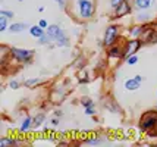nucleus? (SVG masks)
<instances>
[{"mask_svg": "<svg viewBox=\"0 0 157 147\" xmlns=\"http://www.w3.org/2000/svg\"><path fill=\"white\" fill-rule=\"evenodd\" d=\"M74 12L82 21H90L96 15V3L93 0H74Z\"/></svg>", "mask_w": 157, "mask_h": 147, "instance_id": "f257e3e1", "label": "nucleus"}, {"mask_svg": "<svg viewBox=\"0 0 157 147\" xmlns=\"http://www.w3.org/2000/svg\"><path fill=\"white\" fill-rule=\"evenodd\" d=\"M138 130L144 134H157V110H147L138 119Z\"/></svg>", "mask_w": 157, "mask_h": 147, "instance_id": "f03ea898", "label": "nucleus"}, {"mask_svg": "<svg viewBox=\"0 0 157 147\" xmlns=\"http://www.w3.org/2000/svg\"><path fill=\"white\" fill-rule=\"evenodd\" d=\"M46 33L48 34V37L52 38V41L56 47H69V37L66 35L65 29L62 28V25L59 24H50L46 29Z\"/></svg>", "mask_w": 157, "mask_h": 147, "instance_id": "7ed1b4c3", "label": "nucleus"}, {"mask_svg": "<svg viewBox=\"0 0 157 147\" xmlns=\"http://www.w3.org/2000/svg\"><path fill=\"white\" fill-rule=\"evenodd\" d=\"M35 52L33 49H22V47H9V56L13 60L22 65H29L34 60Z\"/></svg>", "mask_w": 157, "mask_h": 147, "instance_id": "20e7f679", "label": "nucleus"}, {"mask_svg": "<svg viewBox=\"0 0 157 147\" xmlns=\"http://www.w3.org/2000/svg\"><path fill=\"white\" fill-rule=\"evenodd\" d=\"M119 38H121V27L117 24H110L106 27L103 34V46L107 49L113 44H117Z\"/></svg>", "mask_w": 157, "mask_h": 147, "instance_id": "39448f33", "label": "nucleus"}, {"mask_svg": "<svg viewBox=\"0 0 157 147\" xmlns=\"http://www.w3.org/2000/svg\"><path fill=\"white\" fill-rule=\"evenodd\" d=\"M144 46L141 38H128L126 41H123V56L122 59H126L128 56L137 55Z\"/></svg>", "mask_w": 157, "mask_h": 147, "instance_id": "423d86ee", "label": "nucleus"}, {"mask_svg": "<svg viewBox=\"0 0 157 147\" xmlns=\"http://www.w3.org/2000/svg\"><path fill=\"white\" fill-rule=\"evenodd\" d=\"M132 10H134L132 2L131 0H123L116 9H113V18L115 19H122L125 16H129L132 14Z\"/></svg>", "mask_w": 157, "mask_h": 147, "instance_id": "0eeeda50", "label": "nucleus"}, {"mask_svg": "<svg viewBox=\"0 0 157 147\" xmlns=\"http://www.w3.org/2000/svg\"><path fill=\"white\" fill-rule=\"evenodd\" d=\"M144 83V77L143 75H140V74H137V75H134V77L131 78H126L125 81H123V88L126 91H137L141 88V84Z\"/></svg>", "mask_w": 157, "mask_h": 147, "instance_id": "6e6552de", "label": "nucleus"}, {"mask_svg": "<svg viewBox=\"0 0 157 147\" xmlns=\"http://www.w3.org/2000/svg\"><path fill=\"white\" fill-rule=\"evenodd\" d=\"M141 40L144 44H157V29L145 27V31H144Z\"/></svg>", "mask_w": 157, "mask_h": 147, "instance_id": "1a4fd4ad", "label": "nucleus"}, {"mask_svg": "<svg viewBox=\"0 0 157 147\" xmlns=\"http://www.w3.org/2000/svg\"><path fill=\"white\" fill-rule=\"evenodd\" d=\"M135 10H151L156 0H131Z\"/></svg>", "mask_w": 157, "mask_h": 147, "instance_id": "9d476101", "label": "nucleus"}, {"mask_svg": "<svg viewBox=\"0 0 157 147\" xmlns=\"http://www.w3.org/2000/svg\"><path fill=\"white\" fill-rule=\"evenodd\" d=\"M123 56V44H113L107 47V57L109 59H122Z\"/></svg>", "mask_w": 157, "mask_h": 147, "instance_id": "9b49d317", "label": "nucleus"}, {"mask_svg": "<svg viewBox=\"0 0 157 147\" xmlns=\"http://www.w3.org/2000/svg\"><path fill=\"white\" fill-rule=\"evenodd\" d=\"M144 31H145V24H138V22L128 29L131 38H141L144 34Z\"/></svg>", "mask_w": 157, "mask_h": 147, "instance_id": "f8f14e48", "label": "nucleus"}, {"mask_svg": "<svg viewBox=\"0 0 157 147\" xmlns=\"http://www.w3.org/2000/svg\"><path fill=\"white\" fill-rule=\"evenodd\" d=\"M29 28V25H28L27 22H12L10 25H9V33L10 34H21V33H24V31H27Z\"/></svg>", "mask_w": 157, "mask_h": 147, "instance_id": "ddd939ff", "label": "nucleus"}, {"mask_svg": "<svg viewBox=\"0 0 157 147\" xmlns=\"http://www.w3.org/2000/svg\"><path fill=\"white\" fill-rule=\"evenodd\" d=\"M151 19H153L151 10H137V14H135V22L138 24H147Z\"/></svg>", "mask_w": 157, "mask_h": 147, "instance_id": "4468645a", "label": "nucleus"}, {"mask_svg": "<svg viewBox=\"0 0 157 147\" xmlns=\"http://www.w3.org/2000/svg\"><path fill=\"white\" fill-rule=\"evenodd\" d=\"M33 118H34V116H31V115H27L25 118L21 121V124H19V133H21V134L28 133L29 130H34V126H33Z\"/></svg>", "mask_w": 157, "mask_h": 147, "instance_id": "2eb2a0df", "label": "nucleus"}, {"mask_svg": "<svg viewBox=\"0 0 157 147\" xmlns=\"http://www.w3.org/2000/svg\"><path fill=\"white\" fill-rule=\"evenodd\" d=\"M28 33H29V35L31 37H34V38H40V37H43V35L46 34V29L41 28L40 25L37 24V25H29V28H28Z\"/></svg>", "mask_w": 157, "mask_h": 147, "instance_id": "dca6fc26", "label": "nucleus"}, {"mask_svg": "<svg viewBox=\"0 0 157 147\" xmlns=\"http://www.w3.org/2000/svg\"><path fill=\"white\" fill-rule=\"evenodd\" d=\"M22 144V141L18 140V138H13V137H6L3 135L0 138V147H7V146H19Z\"/></svg>", "mask_w": 157, "mask_h": 147, "instance_id": "f3484780", "label": "nucleus"}, {"mask_svg": "<svg viewBox=\"0 0 157 147\" xmlns=\"http://www.w3.org/2000/svg\"><path fill=\"white\" fill-rule=\"evenodd\" d=\"M22 84L25 85L27 88H35V87H38V85L44 84V81L40 79L38 77H33V78H28V79H24Z\"/></svg>", "mask_w": 157, "mask_h": 147, "instance_id": "a211bd4d", "label": "nucleus"}, {"mask_svg": "<svg viewBox=\"0 0 157 147\" xmlns=\"http://www.w3.org/2000/svg\"><path fill=\"white\" fill-rule=\"evenodd\" d=\"M103 143H106V140L101 135H91L88 140L82 141V144H88V146H98V144H103Z\"/></svg>", "mask_w": 157, "mask_h": 147, "instance_id": "6ab92c4d", "label": "nucleus"}, {"mask_svg": "<svg viewBox=\"0 0 157 147\" xmlns=\"http://www.w3.org/2000/svg\"><path fill=\"white\" fill-rule=\"evenodd\" d=\"M44 121H46V113H37L34 118H33V126H34V130L40 128L44 124Z\"/></svg>", "mask_w": 157, "mask_h": 147, "instance_id": "aec40b11", "label": "nucleus"}, {"mask_svg": "<svg viewBox=\"0 0 157 147\" xmlns=\"http://www.w3.org/2000/svg\"><path fill=\"white\" fill-rule=\"evenodd\" d=\"M9 18L6 16H3V15H0V33H6L7 29H9Z\"/></svg>", "mask_w": 157, "mask_h": 147, "instance_id": "412c9836", "label": "nucleus"}, {"mask_svg": "<svg viewBox=\"0 0 157 147\" xmlns=\"http://www.w3.org/2000/svg\"><path fill=\"white\" fill-rule=\"evenodd\" d=\"M81 105L82 107L85 109V107H91V106H96V103H94V100L93 99H90V97H81Z\"/></svg>", "mask_w": 157, "mask_h": 147, "instance_id": "4be33fe9", "label": "nucleus"}, {"mask_svg": "<svg viewBox=\"0 0 157 147\" xmlns=\"http://www.w3.org/2000/svg\"><path fill=\"white\" fill-rule=\"evenodd\" d=\"M125 60V65H128V66H134V65H137L138 63V56L137 55H132V56H128L126 59H123Z\"/></svg>", "mask_w": 157, "mask_h": 147, "instance_id": "5701e85b", "label": "nucleus"}, {"mask_svg": "<svg viewBox=\"0 0 157 147\" xmlns=\"http://www.w3.org/2000/svg\"><path fill=\"white\" fill-rule=\"evenodd\" d=\"M52 43H53V41H52V38L48 37L47 33L43 35V37H40V38H38V44H40V46H47V44H52Z\"/></svg>", "mask_w": 157, "mask_h": 147, "instance_id": "b1692460", "label": "nucleus"}, {"mask_svg": "<svg viewBox=\"0 0 157 147\" xmlns=\"http://www.w3.org/2000/svg\"><path fill=\"white\" fill-rule=\"evenodd\" d=\"M21 84H22V83H21V81H18V79H15V78H12V79H10V81H9V88H12V90H19L21 88Z\"/></svg>", "mask_w": 157, "mask_h": 147, "instance_id": "393cba45", "label": "nucleus"}, {"mask_svg": "<svg viewBox=\"0 0 157 147\" xmlns=\"http://www.w3.org/2000/svg\"><path fill=\"white\" fill-rule=\"evenodd\" d=\"M84 113H85L87 116H94V115L97 113L96 106H91V107H85V109H84Z\"/></svg>", "mask_w": 157, "mask_h": 147, "instance_id": "a878e982", "label": "nucleus"}, {"mask_svg": "<svg viewBox=\"0 0 157 147\" xmlns=\"http://www.w3.org/2000/svg\"><path fill=\"white\" fill-rule=\"evenodd\" d=\"M0 15L6 16V18H9V19H12V18L15 16L13 12H12V10H7V9H0Z\"/></svg>", "mask_w": 157, "mask_h": 147, "instance_id": "bb28decb", "label": "nucleus"}, {"mask_svg": "<svg viewBox=\"0 0 157 147\" xmlns=\"http://www.w3.org/2000/svg\"><path fill=\"white\" fill-rule=\"evenodd\" d=\"M88 75H87V72L85 71H82V72H79V83H88Z\"/></svg>", "mask_w": 157, "mask_h": 147, "instance_id": "cd10ccee", "label": "nucleus"}, {"mask_svg": "<svg viewBox=\"0 0 157 147\" xmlns=\"http://www.w3.org/2000/svg\"><path fill=\"white\" fill-rule=\"evenodd\" d=\"M123 0H109V5H110V9L113 10V9H116L121 3H122Z\"/></svg>", "mask_w": 157, "mask_h": 147, "instance_id": "c85d7f7f", "label": "nucleus"}, {"mask_svg": "<svg viewBox=\"0 0 157 147\" xmlns=\"http://www.w3.org/2000/svg\"><path fill=\"white\" fill-rule=\"evenodd\" d=\"M50 124L53 126H57L59 124H60V118H57V116H53V118L50 119Z\"/></svg>", "mask_w": 157, "mask_h": 147, "instance_id": "c756f323", "label": "nucleus"}, {"mask_svg": "<svg viewBox=\"0 0 157 147\" xmlns=\"http://www.w3.org/2000/svg\"><path fill=\"white\" fill-rule=\"evenodd\" d=\"M38 25H40L41 28L47 29V27H48V22H47V19H40V21H38Z\"/></svg>", "mask_w": 157, "mask_h": 147, "instance_id": "7c9ffc66", "label": "nucleus"}, {"mask_svg": "<svg viewBox=\"0 0 157 147\" xmlns=\"http://www.w3.org/2000/svg\"><path fill=\"white\" fill-rule=\"evenodd\" d=\"M53 2H55V3H57L62 9H65V7H66V0H53Z\"/></svg>", "mask_w": 157, "mask_h": 147, "instance_id": "2f4dec72", "label": "nucleus"}, {"mask_svg": "<svg viewBox=\"0 0 157 147\" xmlns=\"http://www.w3.org/2000/svg\"><path fill=\"white\" fill-rule=\"evenodd\" d=\"M53 116H57V118H62V116H63V112H62V110H55V113H53Z\"/></svg>", "mask_w": 157, "mask_h": 147, "instance_id": "473e14b6", "label": "nucleus"}, {"mask_svg": "<svg viewBox=\"0 0 157 147\" xmlns=\"http://www.w3.org/2000/svg\"><path fill=\"white\" fill-rule=\"evenodd\" d=\"M44 10H46V7H44V6H40V7H38V12H44Z\"/></svg>", "mask_w": 157, "mask_h": 147, "instance_id": "72a5a7b5", "label": "nucleus"}, {"mask_svg": "<svg viewBox=\"0 0 157 147\" xmlns=\"http://www.w3.org/2000/svg\"><path fill=\"white\" fill-rule=\"evenodd\" d=\"M18 2H24V0H18Z\"/></svg>", "mask_w": 157, "mask_h": 147, "instance_id": "f704fd0d", "label": "nucleus"}]
</instances>
